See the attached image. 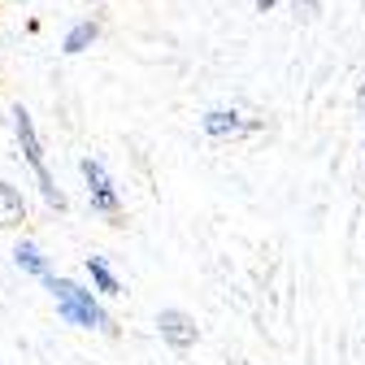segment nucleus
<instances>
[{
    "label": "nucleus",
    "instance_id": "1",
    "mask_svg": "<svg viewBox=\"0 0 365 365\" xmlns=\"http://www.w3.org/2000/svg\"><path fill=\"white\" fill-rule=\"evenodd\" d=\"M53 292H57L61 313L70 317V322H78V327H109V317L101 313L96 300H91V292H83V287H74L66 279H53Z\"/></svg>",
    "mask_w": 365,
    "mask_h": 365
},
{
    "label": "nucleus",
    "instance_id": "2",
    "mask_svg": "<svg viewBox=\"0 0 365 365\" xmlns=\"http://www.w3.org/2000/svg\"><path fill=\"white\" fill-rule=\"evenodd\" d=\"M18 118V135H22V153H26V161L35 165V174H39V187H43V196H48V205H66L61 200V192L53 187V178H48V170H43V153H39V140H35V130H31V118H26V109H18L14 113Z\"/></svg>",
    "mask_w": 365,
    "mask_h": 365
},
{
    "label": "nucleus",
    "instance_id": "3",
    "mask_svg": "<svg viewBox=\"0 0 365 365\" xmlns=\"http://www.w3.org/2000/svg\"><path fill=\"white\" fill-rule=\"evenodd\" d=\"M157 327H161V335H165L174 348H192V344H196V327H192V317H187V313H178V309H165Z\"/></svg>",
    "mask_w": 365,
    "mask_h": 365
},
{
    "label": "nucleus",
    "instance_id": "4",
    "mask_svg": "<svg viewBox=\"0 0 365 365\" xmlns=\"http://www.w3.org/2000/svg\"><path fill=\"white\" fill-rule=\"evenodd\" d=\"M83 174H87V182H91V196H96V209L101 213H113L118 209V196H113V182H109V174L101 170V161H83Z\"/></svg>",
    "mask_w": 365,
    "mask_h": 365
},
{
    "label": "nucleus",
    "instance_id": "5",
    "mask_svg": "<svg viewBox=\"0 0 365 365\" xmlns=\"http://www.w3.org/2000/svg\"><path fill=\"white\" fill-rule=\"evenodd\" d=\"M26 217V209H22V196L9 187V182H0V226H18Z\"/></svg>",
    "mask_w": 365,
    "mask_h": 365
},
{
    "label": "nucleus",
    "instance_id": "6",
    "mask_svg": "<svg viewBox=\"0 0 365 365\" xmlns=\"http://www.w3.org/2000/svg\"><path fill=\"white\" fill-rule=\"evenodd\" d=\"M205 130L209 135H240V130H248V122H240L235 113H209L205 118Z\"/></svg>",
    "mask_w": 365,
    "mask_h": 365
},
{
    "label": "nucleus",
    "instance_id": "7",
    "mask_svg": "<svg viewBox=\"0 0 365 365\" xmlns=\"http://www.w3.org/2000/svg\"><path fill=\"white\" fill-rule=\"evenodd\" d=\"M91 39H96V26H91V22L74 26V31H70V39H66V53H83V48H87Z\"/></svg>",
    "mask_w": 365,
    "mask_h": 365
},
{
    "label": "nucleus",
    "instance_id": "8",
    "mask_svg": "<svg viewBox=\"0 0 365 365\" xmlns=\"http://www.w3.org/2000/svg\"><path fill=\"white\" fill-rule=\"evenodd\" d=\"M91 279L101 283V292H118V283H113V274H109V265H105L101 257H91Z\"/></svg>",
    "mask_w": 365,
    "mask_h": 365
},
{
    "label": "nucleus",
    "instance_id": "9",
    "mask_svg": "<svg viewBox=\"0 0 365 365\" xmlns=\"http://www.w3.org/2000/svg\"><path fill=\"white\" fill-rule=\"evenodd\" d=\"M18 265H26L31 274H48V269H43V261H39V252H35L31 244H22V248H18Z\"/></svg>",
    "mask_w": 365,
    "mask_h": 365
},
{
    "label": "nucleus",
    "instance_id": "10",
    "mask_svg": "<svg viewBox=\"0 0 365 365\" xmlns=\"http://www.w3.org/2000/svg\"><path fill=\"white\" fill-rule=\"evenodd\" d=\"M274 5H279V0H257V9L265 14V9H274Z\"/></svg>",
    "mask_w": 365,
    "mask_h": 365
},
{
    "label": "nucleus",
    "instance_id": "11",
    "mask_svg": "<svg viewBox=\"0 0 365 365\" xmlns=\"http://www.w3.org/2000/svg\"><path fill=\"white\" fill-rule=\"evenodd\" d=\"M361 109H365V87H361Z\"/></svg>",
    "mask_w": 365,
    "mask_h": 365
}]
</instances>
